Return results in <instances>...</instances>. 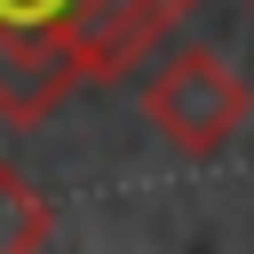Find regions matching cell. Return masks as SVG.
Listing matches in <instances>:
<instances>
[{
  "mask_svg": "<svg viewBox=\"0 0 254 254\" xmlns=\"http://www.w3.org/2000/svg\"><path fill=\"white\" fill-rule=\"evenodd\" d=\"M143 119L159 127L167 151L183 159H222L238 143V127L254 119V87L222 48H175L151 64L143 79Z\"/></svg>",
  "mask_w": 254,
  "mask_h": 254,
  "instance_id": "cell-1",
  "label": "cell"
},
{
  "mask_svg": "<svg viewBox=\"0 0 254 254\" xmlns=\"http://www.w3.org/2000/svg\"><path fill=\"white\" fill-rule=\"evenodd\" d=\"M79 79H87V71H79V56H71L64 32L0 16V119H16V127L48 119Z\"/></svg>",
  "mask_w": 254,
  "mask_h": 254,
  "instance_id": "cell-2",
  "label": "cell"
},
{
  "mask_svg": "<svg viewBox=\"0 0 254 254\" xmlns=\"http://www.w3.org/2000/svg\"><path fill=\"white\" fill-rule=\"evenodd\" d=\"M48 230H56V214H48L40 183L0 159V254H32V246H48Z\"/></svg>",
  "mask_w": 254,
  "mask_h": 254,
  "instance_id": "cell-3",
  "label": "cell"
},
{
  "mask_svg": "<svg viewBox=\"0 0 254 254\" xmlns=\"http://www.w3.org/2000/svg\"><path fill=\"white\" fill-rule=\"evenodd\" d=\"M183 8H190V0H183Z\"/></svg>",
  "mask_w": 254,
  "mask_h": 254,
  "instance_id": "cell-4",
  "label": "cell"
}]
</instances>
